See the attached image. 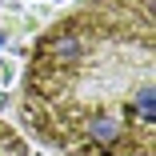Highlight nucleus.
I'll use <instances>...</instances> for the list:
<instances>
[{
	"mask_svg": "<svg viewBox=\"0 0 156 156\" xmlns=\"http://www.w3.org/2000/svg\"><path fill=\"white\" fill-rule=\"evenodd\" d=\"M24 120L68 156H152V0H84L28 60Z\"/></svg>",
	"mask_w": 156,
	"mask_h": 156,
	"instance_id": "obj_1",
	"label": "nucleus"
}]
</instances>
